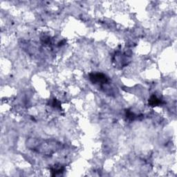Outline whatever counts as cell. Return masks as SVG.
Returning a JSON list of instances; mask_svg holds the SVG:
<instances>
[{
  "instance_id": "obj_1",
  "label": "cell",
  "mask_w": 177,
  "mask_h": 177,
  "mask_svg": "<svg viewBox=\"0 0 177 177\" xmlns=\"http://www.w3.org/2000/svg\"><path fill=\"white\" fill-rule=\"evenodd\" d=\"M90 80H91V81L94 84H97V83L104 84L105 82H107L108 80L106 76H105L104 74L100 73L90 74Z\"/></svg>"
},
{
  "instance_id": "obj_2",
  "label": "cell",
  "mask_w": 177,
  "mask_h": 177,
  "mask_svg": "<svg viewBox=\"0 0 177 177\" xmlns=\"http://www.w3.org/2000/svg\"><path fill=\"white\" fill-rule=\"evenodd\" d=\"M149 103L151 106H156L158 104L161 103L160 99H158L156 95H152L149 100Z\"/></svg>"
}]
</instances>
